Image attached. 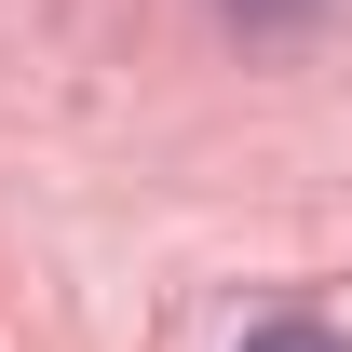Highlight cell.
Instances as JSON below:
<instances>
[{
  "instance_id": "1",
  "label": "cell",
  "mask_w": 352,
  "mask_h": 352,
  "mask_svg": "<svg viewBox=\"0 0 352 352\" xmlns=\"http://www.w3.org/2000/svg\"><path fill=\"white\" fill-rule=\"evenodd\" d=\"M244 352H339V339H325L311 311H285V325H258V339H244Z\"/></svg>"
}]
</instances>
